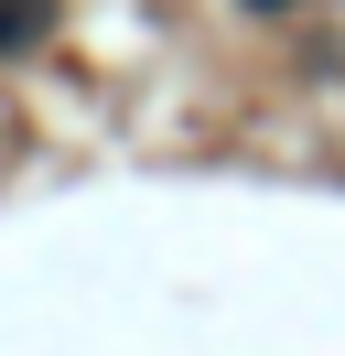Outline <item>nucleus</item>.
<instances>
[{"mask_svg":"<svg viewBox=\"0 0 345 356\" xmlns=\"http://www.w3.org/2000/svg\"><path fill=\"white\" fill-rule=\"evenodd\" d=\"M248 11H280V0H248Z\"/></svg>","mask_w":345,"mask_h":356,"instance_id":"nucleus-2","label":"nucleus"},{"mask_svg":"<svg viewBox=\"0 0 345 356\" xmlns=\"http://www.w3.org/2000/svg\"><path fill=\"white\" fill-rule=\"evenodd\" d=\"M43 33H54V0H0V54L43 44Z\"/></svg>","mask_w":345,"mask_h":356,"instance_id":"nucleus-1","label":"nucleus"}]
</instances>
